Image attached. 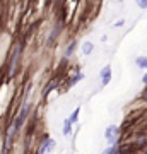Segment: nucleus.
<instances>
[{
    "instance_id": "1a4fd4ad",
    "label": "nucleus",
    "mask_w": 147,
    "mask_h": 154,
    "mask_svg": "<svg viewBox=\"0 0 147 154\" xmlns=\"http://www.w3.org/2000/svg\"><path fill=\"white\" fill-rule=\"evenodd\" d=\"M79 113H81V108H75V110H74V113L69 116V120H70L72 123H75V122L79 120Z\"/></svg>"
},
{
    "instance_id": "39448f33",
    "label": "nucleus",
    "mask_w": 147,
    "mask_h": 154,
    "mask_svg": "<svg viewBox=\"0 0 147 154\" xmlns=\"http://www.w3.org/2000/svg\"><path fill=\"white\" fill-rule=\"evenodd\" d=\"M21 50H22V45H19L16 48V51H14V57H12V60H11V72L16 69L17 65V58H19V55H21Z\"/></svg>"
},
{
    "instance_id": "9d476101",
    "label": "nucleus",
    "mask_w": 147,
    "mask_h": 154,
    "mask_svg": "<svg viewBox=\"0 0 147 154\" xmlns=\"http://www.w3.org/2000/svg\"><path fill=\"white\" fill-rule=\"evenodd\" d=\"M70 128H72V122L67 118L65 123H63V135H69L70 134Z\"/></svg>"
},
{
    "instance_id": "ddd939ff",
    "label": "nucleus",
    "mask_w": 147,
    "mask_h": 154,
    "mask_svg": "<svg viewBox=\"0 0 147 154\" xmlns=\"http://www.w3.org/2000/svg\"><path fill=\"white\" fill-rule=\"evenodd\" d=\"M135 2L140 9H147V0H135Z\"/></svg>"
},
{
    "instance_id": "f03ea898",
    "label": "nucleus",
    "mask_w": 147,
    "mask_h": 154,
    "mask_svg": "<svg viewBox=\"0 0 147 154\" xmlns=\"http://www.w3.org/2000/svg\"><path fill=\"white\" fill-rule=\"evenodd\" d=\"M99 77H101V86H108L109 81H111V67L109 65L103 67V70H101Z\"/></svg>"
},
{
    "instance_id": "7ed1b4c3",
    "label": "nucleus",
    "mask_w": 147,
    "mask_h": 154,
    "mask_svg": "<svg viewBox=\"0 0 147 154\" xmlns=\"http://www.w3.org/2000/svg\"><path fill=\"white\" fill-rule=\"evenodd\" d=\"M55 146V140L51 137H46L43 140V144H41V147L38 149V152H41V154H44V152H48V151H51V147Z\"/></svg>"
},
{
    "instance_id": "dca6fc26",
    "label": "nucleus",
    "mask_w": 147,
    "mask_h": 154,
    "mask_svg": "<svg viewBox=\"0 0 147 154\" xmlns=\"http://www.w3.org/2000/svg\"><path fill=\"white\" fill-rule=\"evenodd\" d=\"M144 82H145V84H147V75H145V77H144Z\"/></svg>"
},
{
    "instance_id": "f257e3e1",
    "label": "nucleus",
    "mask_w": 147,
    "mask_h": 154,
    "mask_svg": "<svg viewBox=\"0 0 147 154\" xmlns=\"http://www.w3.org/2000/svg\"><path fill=\"white\" fill-rule=\"evenodd\" d=\"M104 137H106V140H108L111 146H113V144H116V137H118V127H116V125H109L108 128H106Z\"/></svg>"
},
{
    "instance_id": "f8f14e48",
    "label": "nucleus",
    "mask_w": 147,
    "mask_h": 154,
    "mask_svg": "<svg viewBox=\"0 0 147 154\" xmlns=\"http://www.w3.org/2000/svg\"><path fill=\"white\" fill-rule=\"evenodd\" d=\"M106 152H108V154H113V152H120V147H116V144H113V147L106 149Z\"/></svg>"
},
{
    "instance_id": "6e6552de",
    "label": "nucleus",
    "mask_w": 147,
    "mask_h": 154,
    "mask_svg": "<svg viewBox=\"0 0 147 154\" xmlns=\"http://www.w3.org/2000/svg\"><path fill=\"white\" fill-rule=\"evenodd\" d=\"M135 63L140 67V69H147V57H139L135 60Z\"/></svg>"
},
{
    "instance_id": "9b49d317",
    "label": "nucleus",
    "mask_w": 147,
    "mask_h": 154,
    "mask_svg": "<svg viewBox=\"0 0 147 154\" xmlns=\"http://www.w3.org/2000/svg\"><path fill=\"white\" fill-rule=\"evenodd\" d=\"M82 77H84L82 74H77V75H75V77H74V79L70 81V82H69V86H75V84H77V82H79V81L82 79Z\"/></svg>"
},
{
    "instance_id": "423d86ee",
    "label": "nucleus",
    "mask_w": 147,
    "mask_h": 154,
    "mask_svg": "<svg viewBox=\"0 0 147 154\" xmlns=\"http://www.w3.org/2000/svg\"><path fill=\"white\" fill-rule=\"evenodd\" d=\"M93 48H94V45L91 43V41H86L84 46H82V51H84L86 55H91V53H93Z\"/></svg>"
},
{
    "instance_id": "4468645a",
    "label": "nucleus",
    "mask_w": 147,
    "mask_h": 154,
    "mask_svg": "<svg viewBox=\"0 0 147 154\" xmlns=\"http://www.w3.org/2000/svg\"><path fill=\"white\" fill-rule=\"evenodd\" d=\"M55 86H57V82H51V84H50V86H48V88L44 89V94H48V93H50V91H51V89H53V88H55Z\"/></svg>"
},
{
    "instance_id": "20e7f679",
    "label": "nucleus",
    "mask_w": 147,
    "mask_h": 154,
    "mask_svg": "<svg viewBox=\"0 0 147 154\" xmlns=\"http://www.w3.org/2000/svg\"><path fill=\"white\" fill-rule=\"evenodd\" d=\"M60 31H62V26H60V24H57V26H55V29L51 31V34H50V38L46 39V46H51V45L55 43V39H57V36H58V33H60Z\"/></svg>"
},
{
    "instance_id": "0eeeda50",
    "label": "nucleus",
    "mask_w": 147,
    "mask_h": 154,
    "mask_svg": "<svg viewBox=\"0 0 147 154\" xmlns=\"http://www.w3.org/2000/svg\"><path fill=\"white\" fill-rule=\"evenodd\" d=\"M75 48H77V39H74L70 45H69V48L65 50V57H70L74 51H75Z\"/></svg>"
},
{
    "instance_id": "2eb2a0df",
    "label": "nucleus",
    "mask_w": 147,
    "mask_h": 154,
    "mask_svg": "<svg viewBox=\"0 0 147 154\" xmlns=\"http://www.w3.org/2000/svg\"><path fill=\"white\" fill-rule=\"evenodd\" d=\"M142 99H144V101H147V88H145V91L142 93Z\"/></svg>"
}]
</instances>
